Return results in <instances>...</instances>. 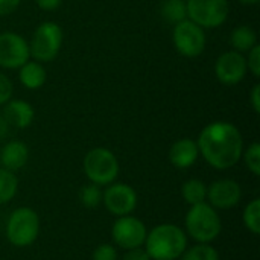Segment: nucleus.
Wrapping results in <instances>:
<instances>
[{
	"instance_id": "33",
	"label": "nucleus",
	"mask_w": 260,
	"mask_h": 260,
	"mask_svg": "<svg viewBox=\"0 0 260 260\" xmlns=\"http://www.w3.org/2000/svg\"><path fill=\"white\" fill-rule=\"evenodd\" d=\"M9 123L6 122V119H5V116L3 114H0V140H3L5 137H8V134H9Z\"/></svg>"
},
{
	"instance_id": "20",
	"label": "nucleus",
	"mask_w": 260,
	"mask_h": 260,
	"mask_svg": "<svg viewBox=\"0 0 260 260\" xmlns=\"http://www.w3.org/2000/svg\"><path fill=\"white\" fill-rule=\"evenodd\" d=\"M160 14L171 24H177L186 20L187 18L186 0H163V3L160 5Z\"/></svg>"
},
{
	"instance_id": "15",
	"label": "nucleus",
	"mask_w": 260,
	"mask_h": 260,
	"mask_svg": "<svg viewBox=\"0 0 260 260\" xmlns=\"http://www.w3.org/2000/svg\"><path fill=\"white\" fill-rule=\"evenodd\" d=\"M3 116H5L6 122L9 123V126L24 129V128L30 126V123L34 122L35 111H34V107L26 101L9 99L5 104Z\"/></svg>"
},
{
	"instance_id": "3",
	"label": "nucleus",
	"mask_w": 260,
	"mask_h": 260,
	"mask_svg": "<svg viewBox=\"0 0 260 260\" xmlns=\"http://www.w3.org/2000/svg\"><path fill=\"white\" fill-rule=\"evenodd\" d=\"M186 235H189L197 244H210L222 232V221L216 209L207 201L190 206L184 218Z\"/></svg>"
},
{
	"instance_id": "7",
	"label": "nucleus",
	"mask_w": 260,
	"mask_h": 260,
	"mask_svg": "<svg viewBox=\"0 0 260 260\" xmlns=\"http://www.w3.org/2000/svg\"><path fill=\"white\" fill-rule=\"evenodd\" d=\"M187 18L203 29L222 26L230 14L229 0H186Z\"/></svg>"
},
{
	"instance_id": "26",
	"label": "nucleus",
	"mask_w": 260,
	"mask_h": 260,
	"mask_svg": "<svg viewBox=\"0 0 260 260\" xmlns=\"http://www.w3.org/2000/svg\"><path fill=\"white\" fill-rule=\"evenodd\" d=\"M93 260H117V250L111 244H101L93 251Z\"/></svg>"
},
{
	"instance_id": "18",
	"label": "nucleus",
	"mask_w": 260,
	"mask_h": 260,
	"mask_svg": "<svg viewBox=\"0 0 260 260\" xmlns=\"http://www.w3.org/2000/svg\"><path fill=\"white\" fill-rule=\"evenodd\" d=\"M230 44H232L233 50H236L239 53H247L257 44V34L251 26L241 24L232 30Z\"/></svg>"
},
{
	"instance_id": "4",
	"label": "nucleus",
	"mask_w": 260,
	"mask_h": 260,
	"mask_svg": "<svg viewBox=\"0 0 260 260\" xmlns=\"http://www.w3.org/2000/svg\"><path fill=\"white\" fill-rule=\"evenodd\" d=\"M84 174L90 183L96 186H108L116 181L119 177V160L107 148L98 146L90 149L82 161Z\"/></svg>"
},
{
	"instance_id": "11",
	"label": "nucleus",
	"mask_w": 260,
	"mask_h": 260,
	"mask_svg": "<svg viewBox=\"0 0 260 260\" xmlns=\"http://www.w3.org/2000/svg\"><path fill=\"white\" fill-rule=\"evenodd\" d=\"M29 43L17 32L0 34V67L14 70L29 61Z\"/></svg>"
},
{
	"instance_id": "28",
	"label": "nucleus",
	"mask_w": 260,
	"mask_h": 260,
	"mask_svg": "<svg viewBox=\"0 0 260 260\" xmlns=\"http://www.w3.org/2000/svg\"><path fill=\"white\" fill-rule=\"evenodd\" d=\"M14 93V85L11 82V79L0 72V105H5Z\"/></svg>"
},
{
	"instance_id": "12",
	"label": "nucleus",
	"mask_w": 260,
	"mask_h": 260,
	"mask_svg": "<svg viewBox=\"0 0 260 260\" xmlns=\"http://www.w3.org/2000/svg\"><path fill=\"white\" fill-rule=\"evenodd\" d=\"M247 59L244 53L236 50L224 52L218 56L215 62V75L218 81L224 85H236L239 84L247 75Z\"/></svg>"
},
{
	"instance_id": "25",
	"label": "nucleus",
	"mask_w": 260,
	"mask_h": 260,
	"mask_svg": "<svg viewBox=\"0 0 260 260\" xmlns=\"http://www.w3.org/2000/svg\"><path fill=\"white\" fill-rule=\"evenodd\" d=\"M245 161L247 169L254 175L259 177L260 175V145L259 142H253L247 149H244L242 157Z\"/></svg>"
},
{
	"instance_id": "14",
	"label": "nucleus",
	"mask_w": 260,
	"mask_h": 260,
	"mask_svg": "<svg viewBox=\"0 0 260 260\" xmlns=\"http://www.w3.org/2000/svg\"><path fill=\"white\" fill-rule=\"evenodd\" d=\"M200 157V149L195 140L180 139L169 149V161L177 169L192 168Z\"/></svg>"
},
{
	"instance_id": "5",
	"label": "nucleus",
	"mask_w": 260,
	"mask_h": 260,
	"mask_svg": "<svg viewBox=\"0 0 260 260\" xmlns=\"http://www.w3.org/2000/svg\"><path fill=\"white\" fill-rule=\"evenodd\" d=\"M40 235V216L30 207L15 209L6 222V238L11 245L24 248L32 245Z\"/></svg>"
},
{
	"instance_id": "16",
	"label": "nucleus",
	"mask_w": 260,
	"mask_h": 260,
	"mask_svg": "<svg viewBox=\"0 0 260 260\" xmlns=\"http://www.w3.org/2000/svg\"><path fill=\"white\" fill-rule=\"evenodd\" d=\"M29 160V148L21 140H11L0 149V163L3 169L17 172L26 166Z\"/></svg>"
},
{
	"instance_id": "32",
	"label": "nucleus",
	"mask_w": 260,
	"mask_h": 260,
	"mask_svg": "<svg viewBox=\"0 0 260 260\" xmlns=\"http://www.w3.org/2000/svg\"><path fill=\"white\" fill-rule=\"evenodd\" d=\"M250 102H251V107H253L254 113H259L260 111V85L259 84H254V87L251 88V93H250Z\"/></svg>"
},
{
	"instance_id": "34",
	"label": "nucleus",
	"mask_w": 260,
	"mask_h": 260,
	"mask_svg": "<svg viewBox=\"0 0 260 260\" xmlns=\"http://www.w3.org/2000/svg\"><path fill=\"white\" fill-rule=\"evenodd\" d=\"M238 2L242 5H247V6H253V5H257L260 0H238Z\"/></svg>"
},
{
	"instance_id": "29",
	"label": "nucleus",
	"mask_w": 260,
	"mask_h": 260,
	"mask_svg": "<svg viewBox=\"0 0 260 260\" xmlns=\"http://www.w3.org/2000/svg\"><path fill=\"white\" fill-rule=\"evenodd\" d=\"M21 0H0V17L9 15L17 11Z\"/></svg>"
},
{
	"instance_id": "24",
	"label": "nucleus",
	"mask_w": 260,
	"mask_h": 260,
	"mask_svg": "<svg viewBox=\"0 0 260 260\" xmlns=\"http://www.w3.org/2000/svg\"><path fill=\"white\" fill-rule=\"evenodd\" d=\"M79 200L81 204L87 209H96L102 203V190L101 186H96L93 183L82 186L79 190Z\"/></svg>"
},
{
	"instance_id": "31",
	"label": "nucleus",
	"mask_w": 260,
	"mask_h": 260,
	"mask_svg": "<svg viewBox=\"0 0 260 260\" xmlns=\"http://www.w3.org/2000/svg\"><path fill=\"white\" fill-rule=\"evenodd\" d=\"M35 3L43 11H55L61 6L62 0H35Z\"/></svg>"
},
{
	"instance_id": "17",
	"label": "nucleus",
	"mask_w": 260,
	"mask_h": 260,
	"mask_svg": "<svg viewBox=\"0 0 260 260\" xmlns=\"http://www.w3.org/2000/svg\"><path fill=\"white\" fill-rule=\"evenodd\" d=\"M21 85L27 90H38L46 82V69L38 61H26L18 72Z\"/></svg>"
},
{
	"instance_id": "6",
	"label": "nucleus",
	"mask_w": 260,
	"mask_h": 260,
	"mask_svg": "<svg viewBox=\"0 0 260 260\" xmlns=\"http://www.w3.org/2000/svg\"><path fill=\"white\" fill-rule=\"evenodd\" d=\"M62 29L55 21H43L37 26L29 43V53L38 62H50L62 46Z\"/></svg>"
},
{
	"instance_id": "19",
	"label": "nucleus",
	"mask_w": 260,
	"mask_h": 260,
	"mask_svg": "<svg viewBox=\"0 0 260 260\" xmlns=\"http://www.w3.org/2000/svg\"><path fill=\"white\" fill-rule=\"evenodd\" d=\"M181 197L189 206H195L200 203L207 201V186L204 181L192 178L183 183L181 186Z\"/></svg>"
},
{
	"instance_id": "1",
	"label": "nucleus",
	"mask_w": 260,
	"mask_h": 260,
	"mask_svg": "<svg viewBox=\"0 0 260 260\" xmlns=\"http://www.w3.org/2000/svg\"><path fill=\"white\" fill-rule=\"evenodd\" d=\"M197 145L206 163L218 171H227L238 165L244 152V139L239 128L224 120L204 126Z\"/></svg>"
},
{
	"instance_id": "13",
	"label": "nucleus",
	"mask_w": 260,
	"mask_h": 260,
	"mask_svg": "<svg viewBox=\"0 0 260 260\" xmlns=\"http://www.w3.org/2000/svg\"><path fill=\"white\" fill-rule=\"evenodd\" d=\"M242 200L241 184L235 180H216L207 186V201L213 209L229 210L236 207Z\"/></svg>"
},
{
	"instance_id": "23",
	"label": "nucleus",
	"mask_w": 260,
	"mask_h": 260,
	"mask_svg": "<svg viewBox=\"0 0 260 260\" xmlns=\"http://www.w3.org/2000/svg\"><path fill=\"white\" fill-rule=\"evenodd\" d=\"M181 260H219V253L210 244H197L186 248L181 254Z\"/></svg>"
},
{
	"instance_id": "10",
	"label": "nucleus",
	"mask_w": 260,
	"mask_h": 260,
	"mask_svg": "<svg viewBox=\"0 0 260 260\" xmlns=\"http://www.w3.org/2000/svg\"><path fill=\"white\" fill-rule=\"evenodd\" d=\"M102 203L108 213L120 218L131 215L136 210L139 197L133 186L125 183H111L102 193Z\"/></svg>"
},
{
	"instance_id": "8",
	"label": "nucleus",
	"mask_w": 260,
	"mask_h": 260,
	"mask_svg": "<svg viewBox=\"0 0 260 260\" xmlns=\"http://www.w3.org/2000/svg\"><path fill=\"white\" fill-rule=\"evenodd\" d=\"M172 41L177 52L186 58H197L206 49V32L189 18L174 24Z\"/></svg>"
},
{
	"instance_id": "21",
	"label": "nucleus",
	"mask_w": 260,
	"mask_h": 260,
	"mask_svg": "<svg viewBox=\"0 0 260 260\" xmlns=\"http://www.w3.org/2000/svg\"><path fill=\"white\" fill-rule=\"evenodd\" d=\"M18 190V178L14 172L0 168V206L12 201Z\"/></svg>"
},
{
	"instance_id": "9",
	"label": "nucleus",
	"mask_w": 260,
	"mask_h": 260,
	"mask_svg": "<svg viewBox=\"0 0 260 260\" xmlns=\"http://www.w3.org/2000/svg\"><path fill=\"white\" fill-rule=\"evenodd\" d=\"M146 235L148 230L143 221L131 215L117 218L111 227L113 242L123 250H133L142 247L145 244Z\"/></svg>"
},
{
	"instance_id": "22",
	"label": "nucleus",
	"mask_w": 260,
	"mask_h": 260,
	"mask_svg": "<svg viewBox=\"0 0 260 260\" xmlns=\"http://www.w3.org/2000/svg\"><path fill=\"white\" fill-rule=\"evenodd\" d=\"M242 222L245 225V229L248 232H251L253 235H259L260 233V200L254 198L253 201H250L242 213Z\"/></svg>"
},
{
	"instance_id": "2",
	"label": "nucleus",
	"mask_w": 260,
	"mask_h": 260,
	"mask_svg": "<svg viewBox=\"0 0 260 260\" xmlns=\"http://www.w3.org/2000/svg\"><path fill=\"white\" fill-rule=\"evenodd\" d=\"M143 245L151 260L180 259L187 248V235L178 225L160 224L148 232Z\"/></svg>"
},
{
	"instance_id": "30",
	"label": "nucleus",
	"mask_w": 260,
	"mask_h": 260,
	"mask_svg": "<svg viewBox=\"0 0 260 260\" xmlns=\"http://www.w3.org/2000/svg\"><path fill=\"white\" fill-rule=\"evenodd\" d=\"M122 260H151V257L142 247H139V248L126 250V253L123 254Z\"/></svg>"
},
{
	"instance_id": "27",
	"label": "nucleus",
	"mask_w": 260,
	"mask_h": 260,
	"mask_svg": "<svg viewBox=\"0 0 260 260\" xmlns=\"http://www.w3.org/2000/svg\"><path fill=\"white\" fill-rule=\"evenodd\" d=\"M248 58L247 59V69L253 73V76L259 78L260 76V46L256 44L251 50L247 52Z\"/></svg>"
}]
</instances>
